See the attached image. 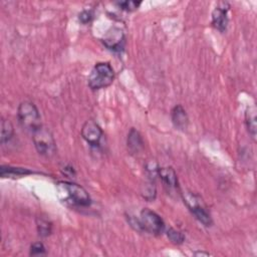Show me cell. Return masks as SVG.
Segmentation results:
<instances>
[{
	"label": "cell",
	"instance_id": "cell-1",
	"mask_svg": "<svg viewBox=\"0 0 257 257\" xmlns=\"http://www.w3.org/2000/svg\"><path fill=\"white\" fill-rule=\"evenodd\" d=\"M57 198L70 207H88L91 203L86 190L72 182L60 181L56 184Z\"/></svg>",
	"mask_w": 257,
	"mask_h": 257
},
{
	"label": "cell",
	"instance_id": "cell-2",
	"mask_svg": "<svg viewBox=\"0 0 257 257\" xmlns=\"http://www.w3.org/2000/svg\"><path fill=\"white\" fill-rule=\"evenodd\" d=\"M114 79V71L108 62L96 63L90 71L87 82L92 90L109 86Z\"/></svg>",
	"mask_w": 257,
	"mask_h": 257
},
{
	"label": "cell",
	"instance_id": "cell-3",
	"mask_svg": "<svg viewBox=\"0 0 257 257\" xmlns=\"http://www.w3.org/2000/svg\"><path fill=\"white\" fill-rule=\"evenodd\" d=\"M17 117L22 128L32 134L42 125L39 111L31 101H23L19 104Z\"/></svg>",
	"mask_w": 257,
	"mask_h": 257
},
{
	"label": "cell",
	"instance_id": "cell-4",
	"mask_svg": "<svg viewBox=\"0 0 257 257\" xmlns=\"http://www.w3.org/2000/svg\"><path fill=\"white\" fill-rule=\"evenodd\" d=\"M32 135L35 149L39 155L46 158H51L55 155L56 144L51 132L48 128L41 125Z\"/></svg>",
	"mask_w": 257,
	"mask_h": 257
},
{
	"label": "cell",
	"instance_id": "cell-5",
	"mask_svg": "<svg viewBox=\"0 0 257 257\" xmlns=\"http://www.w3.org/2000/svg\"><path fill=\"white\" fill-rule=\"evenodd\" d=\"M184 203L187 205L189 210L192 212V214L195 216V218L201 222L205 226H211L212 225V218L207 211V208L201 198L192 193V192H184L182 194Z\"/></svg>",
	"mask_w": 257,
	"mask_h": 257
},
{
	"label": "cell",
	"instance_id": "cell-6",
	"mask_svg": "<svg viewBox=\"0 0 257 257\" xmlns=\"http://www.w3.org/2000/svg\"><path fill=\"white\" fill-rule=\"evenodd\" d=\"M139 227L140 231H146L153 235H159L164 231L165 223L156 212L145 208L140 214Z\"/></svg>",
	"mask_w": 257,
	"mask_h": 257
},
{
	"label": "cell",
	"instance_id": "cell-7",
	"mask_svg": "<svg viewBox=\"0 0 257 257\" xmlns=\"http://www.w3.org/2000/svg\"><path fill=\"white\" fill-rule=\"evenodd\" d=\"M102 136V130L93 119H88L83 123L81 128V137L90 146L98 147L100 145Z\"/></svg>",
	"mask_w": 257,
	"mask_h": 257
},
{
	"label": "cell",
	"instance_id": "cell-8",
	"mask_svg": "<svg viewBox=\"0 0 257 257\" xmlns=\"http://www.w3.org/2000/svg\"><path fill=\"white\" fill-rule=\"evenodd\" d=\"M103 44L110 50L121 51L123 50L125 38L122 30L118 27H111L106 31L102 38Z\"/></svg>",
	"mask_w": 257,
	"mask_h": 257
},
{
	"label": "cell",
	"instance_id": "cell-9",
	"mask_svg": "<svg viewBox=\"0 0 257 257\" xmlns=\"http://www.w3.org/2000/svg\"><path fill=\"white\" fill-rule=\"evenodd\" d=\"M230 5L227 2H220L212 12V24L213 26L221 32L227 29L228 25V10Z\"/></svg>",
	"mask_w": 257,
	"mask_h": 257
},
{
	"label": "cell",
	"instance_id": "cell-10",
	"mask_svg": "<svg viewBox=\"0 0 257 257\" xmlns=\"http://www.w3.org/2000/svg\"><path fill=\"white\" fill-rule=\"evenodd\" d=\"M158 177L161 178L164 186L168 190H175L178 189V178L175 170L171 167L166 168H159Z\"/></svg>",
	"mask_w": 257,
	"mask_h": 257
},
{
	"label": "cell",
	"instance_id": "cell-11",
	"mask_svg": "<svg viewBox=\"0 0 257 257\" xmlns=\"http://www.w3.org/2000/svg\"><path fill=\"white\" fill-rule=\"evenodd\" d=\"M126 146L131 154H139L144 149V141L141 136V134L132 128L127 135L126 140Z\"/></svg>",
	"mask_w": 257,
	"mask_h": 257
},
{
	"label": "cell",
	"instance_id": "cell-12",
	"mask_svg": "<svg viewBox=\"0 0 257 257\" xmlns=\"http://www.w3.org/2000/svg\"><path fill=\"white\" fill-rule=\"evenodd\" d=\"M172 120L174 125L182 131H185L189 123V118L186 113V110L182 105H176L172 110Z\"/></svg>",
	"mask_w": 257,
	"mask_h": 257
},
{
	"label": "cell",
	"instance_id": "cell-13",
	"mask_svg": "<svg viewBox=\"0 0 257 257\" xmlns=\"http://www.w3.org/2000/svg\"><path fill=\"white\" fill-rule=\"evenodd\" d=\"M245 122L251 138L256 139V108L255 106H249L245 111Z\"/></svg>",
	"mask_w": 257,
	"mask_h": 257
},
{
	"label": "cell",
	"instance_id": "cell-14",
	"mask_svg": "<svg viewBox=\"0 0 257 257\" xmlns=\"http://www.w3.org/2000/svg\"><path fill=\"white\" fill-rule=\"evenodd\" d=\"M33 172L29 171L28 169L23 168H15L10 166H2L0 169V176L2 178H18L26 175H30Z\"/></svg>",
	"mask_w": 257,
	"mask_h": 257
},
{
	"label": "cell",
	"instance_id": "cell-15",
	"mask_svg": "<svg viewBox=\"0 0 257 257\" xmlns=\"http://www.w3.org/2000/svg\"><path fill=\"white\" fill-rule=\"evenodd\" d=\"M36 226L38 234L41 237H47L50 235L52 230V223L45 217L39 216L36 218Z\"/></svg>",
	"mask_w": 257,
	"mask_h": 257
},
{
	"label": "cell",
	"instance_id": "cell-16",
	"mask_svg": "<svg viewBox=\"0 0 257 257\" xmlns=\"http://www.w3.org/2000/svg\"><path fill=\"white\" fill-rule=\"evenodd\" d=\"M14 136V127L8 119H2L1 121V143L5 144L9 142Z\"/></svg>",
	"mask_w": 257,
	"mask_h": 257
},
{
	"label": "cell",
	"instance_id": "cell-17",
	"mask_svg": "<svg viewBox=\"0 0 257 257\" xmlns=\"http://www.w3.org/2000/svg\"><path fill=\"white\" fill-rule=\"evenodd\" d=\"M167 236L169 240L176 245H180L185 241V235L181 231L174 228H169V230L167 231Z\"/></svg>",
	"mask_w": 257,
	"mask_h": 257
},
{
	"label": "cell",
	"instance_id": "cell-18",
	"mask_svg": "<svg viewBox=\"0 0 257 257\" xmlns=\"http://www.w3.org/2000/svg\"><path fill=\"white\" fill-rule=\"evenodd\" d=\"M141 1H133V0H126V1H120V2H116L117 6L120 7V9L124 10V11H135L139 8V6L141 5Z\"/></svg>",
	"mask_w": 257,
	"mask_h": 257
},
{
	"label": "cell",
	"instance_id": "cell-19",
	"mask_svg": "<svg viewBox=\"0 0 257 257\" xmlns=\"http://www.w3.org/2000/svg\"><path fill=\"white\" fill-rule=\"evenodd\" d=\"M29 254L32 255V256H38V255L46 254V250H45L44 245L42 243H40V242L33 243L30 246V253Z\"/></svg>",
	"mask_w": 257,
	"mask_h": 257
},
{
	"label": "cell",
	"instance_id": "cell-20",
	"mask_svg": "<svg viewBox=\"0 0 257 257\" xmlns=\"http://www.w3.org/2000/svg\"><path fill=\"white\" fill-rule=\"evenodd\" d=\"M142 193H143L144 198H146L147 200H154L155 199V197H156V188H155L154 184L152 183V181H151L150 184L145 186V190H143Z\"/></svg>",
	"mask_w": 257,
	"mask_h": 257
},
{
	"label": "cell",
	"instance_id": "cell-21",
	"mask_svg": "<svg viewBox=\"0 0 257 257\" xmlns=\"http://www.w3.org/2000/svg\"><path fill=\"white\" fill-rule=\"evenodd\" d=\"M92 16H93V14H92L91 11H89V10H84V11H82V12L79 14L78 18H79V21H80L81 23L86 24V23H88V22L91 21Z\"/></svg>",
	"mask_w": 257,
	"mask_h": 257
}]
</instances>
